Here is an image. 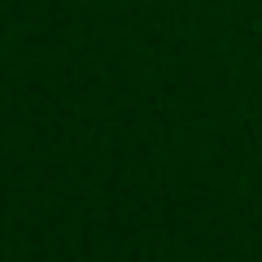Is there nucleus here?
Listing matches in <instances>:
<instances>
[]
</instances>
